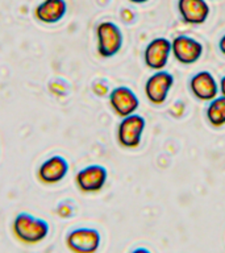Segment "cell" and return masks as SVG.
<instances>
[{
    "instance_id": "1",
    "label": "cell",
    "mask_w": 225,
    "mask_h": 253,
    "mask_svg": "<svg viewBox=\"0 0 225 253\" xmlns=\"http://www.w3.org/2000/svg\"><path fill=\"white\" fill-rule=\"evenodd\" d=\"M12 232L16 239L24 244L35 245L49 236L50 225L45 219L29 212H20L12 221Z\"/></svg>"
},
{
    "instance_id": "5",
    "label": "cell",
    "mask_w": 225,
    "mask_h": 253,
    "mask_svg": "<svg viewBox=\"0 0 225 253\" xmlns=\"http://www.w3.org/2000/svg\"><path fill=\"white\" fill-rule=\"evenodd\" d=\"M146 128V120L144 116L133 114L122 118L117 126L118 144L128 149H134L141 144L142 134Z\"/></svg>"
},
{
    "instance_id": "18",
    "label": "cell",
    "mask_w": 225,
    "mask_h": 253,
    "mask_svg": "<svg viewBox=\"0 0 225 253\" xmlns=\"http://www.w3.org/2000/svg\"><path fill=\"white\" fill-rule=\"evenodd\" d=\"M219 90H220L221 96H225V77H223L219 83Z\"/></svg>"
},
{
    "instance_id": "15",
    "label": "cell",
    "mask_w": 225,
    "mask_h": 253,
    "mask_svg": "<svg viewBox=\"0 0 225 253\" xmlns=\"http://www.w3.org/2000/svg\"><path fill=\"white\" fill-rule=\"evenodd\" d=\"M57 213L58 216L61 217H70L73 216L74 213V210H73V206L69 203V202H61L57 207Z\"/></svg>"
},
{
    "instance_id": "6",
    "label": "cell",
    "mask_w": 225,
    "mask_h": 253,
    "mask_svg": "<svg viewBox=\"0 0 225 253\" xmlns=\"http://www.w3.org/2000/svg\"><path fill=\"white\" fill-rule=\"evenodd\" d=\"M204 46L189 36H177L171 41V54L182 65H192L201 58Z\"/></svg>"
},
{
    "instance_id": "20",
    "label": "cell",
    "mask_w": 225,
    "mask_h": 253,
    "mask_svg": "<svg viewBox=\"0 0 225 253\" xmlns=\"http://www.w3.org/2000/svg\"><path fill=\"white\" fill-rule=\"evenodd\" d=\"M130 253H151L148 248H144V247H138V248L133 249Z\"/></svg>"
},
{
    "instance_id": "2",
    "label": "cell",
    "mask_w": 225,
    "mask_h": 253,
    "mask_svg": "<svg viewBox=\"0 0 225 253\" xmlns=\"http://www.w3.org/2000/svg\"><path fill=\"white\" fill-rule=\"evenodd\" d=\"M98 53L103 58H111L121 50L124 37L118 25L112 21H102L96 25Z\"/></svg>"
},
{
    "instance_id": "14",
    "label": "cell",
    "mask_w": 225,
    "mask_h": 253,
    "mask_svg": "<svg viewBox=\"0 0 225 253\" xmlns=\"http://www.w3.org/2000/svg\"><path fill=\"white\" fill-rule=\"evenodd\" d=\"M205 119L213 128L225 126V96H217L208 103Z\"/></svg>"
},
{
    "instance_id": "17",
    "label": "cell",
    "mask_w": 225,
    "mask_h": 253,
    "mask_svg": "<svg viewBox=\"0 0 225 253\" xmlns=\"http://www.w3.org/2000/svg\"><path fill=\"white\" fill-rule=\"evenodd\" d=\"M92 91H94L98 96H104V95L108 94V86H107L106 83L98 82L92 86Z\"/></svg>"
},
{
    "instance_id": "19",
    "label": "cell",
    "mask_w": 225,
    "mask_h": 253,
    "mask_svg": "<svg viewBox=\"0 0 225 253\" xmlns=\"http://www.w3.org/2000/svg\"><path fill=\"white\" fill-rule=\"evenodd\" d=\"M219 49H220L221 53L225 55V35L223 36L220 39V41H219Z\"/></svg>"
},
{
    "instance_id": "7",
    "label": "cell",
    "mask_w": 225,
    "mask_h": 253,
    "mask_svg": "<svg viewBox=\"0 0 225 253\" xmlns=\"http://www.w3.org/2000/svg\"><path fill=\"white\" fill-rule=\"evenodd\" d=\"M171 55V41L166 37H157L146 45L144 50V63L150 70H163Z\"/></svg>"
},
{
    "instance_id": "13",
    "label": "cell",
    "mask_w": 225,
    "mask_h": 253,
    "mask_svg": "<svg viewBox=\"0 0 225 253\" xmlns=\"http://www.w3.org/2000/svg\"><path fill=\"white\" fill-rule=\"evenodd\" d=\"M66 0H42L35 8V17L39 23L53 25L59 23L66 16Z\"/></svg>"
},
{
    "instance_id": "12",
    "label": "cell",
    "mask_w": 225,
    "mask_h": 253,
    "mask_svg": "<svg viewBox=\"0 0 225 253\" xmlns=\"http://www.w3.org/2000/svg\"><path fill=\"white\" fill-rule=\"evenodd\" d=\"M178 12L188 25H201L207 21L211 12L207 0H178Z\"/></svg>"
},
{
    "instance_id": "10",
    "label": "cell",
    "mask_w": 225,
    "mask_h": 253,
    "mask_svg": "<svg viewBox=\"0 0 225 253\" xmlns=\"http://www.w3.org/2000/svg\"><path fill=\"white\" fill-rule=\"evenodd\" d=\"M189 90L197 100L211 102L219 96V83L211 71H199L189 79Z\"/></svg>"
},
{
    "instance_id": "16",
    "label": "cell",
    "mask_w": 225,
    "mask_h": 253,
    "mask_svg": "<svg viewBox=\"0 0 225 253\" xmlns=\"http://www.w3.org/2000/svg\"><path fill=\"white\" fill-rule=\"evenodd\" d=\"M49 90L55 96H62L63 94H66V84H63L59 81H54V82H50V84H49Z\"/></svg>"
},
{
    "instance_id": "8",
    "label": "cell",
    "mask_w": 225,
    "mask_h": 253,
    "mask_svg": "<svg viewBox=\"0 0 225 253\" xmlns=\"http://www.w3.org/2000/svg\"><path fill=\"white\" fill-rule=\"evenodd\" d=\"M108 171L102 165H88L79 170L75 175V183L82 193H99L106 186Z\"/></svg>"
},
{
    "instance_id": "11",
    "label": "cell",
    "mask_w": 225,
    "mask_h": 253,
    "mask_svg": "<svg viewBox=\"0 0 225 253\" xmlns=\"http://www.w3.org/2000/svg\"><path fill=\"white\" fill-rule=\"evenodd\" d=\"M70 165L65 157L62 156H51L39 165L37 175L42 183L46 185H55L65 179L69 173Z\"/></svg>"
},
{
    "instance_id": "21",
    "label": "cell",
    "mask_w": 225,
    "mask_h": 253,
    "mask_svg": "<svg viewBox=\"0 0 225 253\" xmlns=\"http://www.w3.org/2000/svg\"><path fill=\"white\" fill-rule=\"evenodd\" d=\"M129 1L133 4H145V3H148L149 0H129Z\"/></svg>"
},
{
    "instance_id": "9",
    "label": "cell",
    "mask_w": 225,
    "mask_h": 253,
    "mask_svg": "<svg viewBox=\"0 0 225 253\" xmlns=\"http://www.w3.org/2000/svg\"><path fill=\"white\" fill-rule=\"evenodd\" d=\"M110 106L114 114L122 119L136 114L140 107V100L132 88L118 86L110 92Z\"/></svg>"
},
{
    "instance_id": "4",
    "label": "cell",
    "mask_w": 225,
    "mask_h": 253,
    "mask_svg": "<svg viewBox=\"0 0 225 253\" xmlns=\"http://www.w3.org/2000/svg\"><path fill=\"white\" fill-rule=\"evenodd\" d=\"M174 82L175 79L169 71H154L153 74L146 79L145 86H144L146 99L154 106H162L169 98Z\"/></svg>"
},
{
    "instance_id": "3",
    "label": "cell",
    "mask_w": 225,
    "mask_h": 253,
    "mask_svg": "<svg viewBox=\"0 0 225 253\" xmlns=\"http://www.w3.org/2000/svg\"><path fill=\"white\" fill-rule=\"evenodd\" d=\"M102 244V235L96 228L79 227L67 233L66 245L73 253H96Z\"/></svg>"
}]
</instances>
